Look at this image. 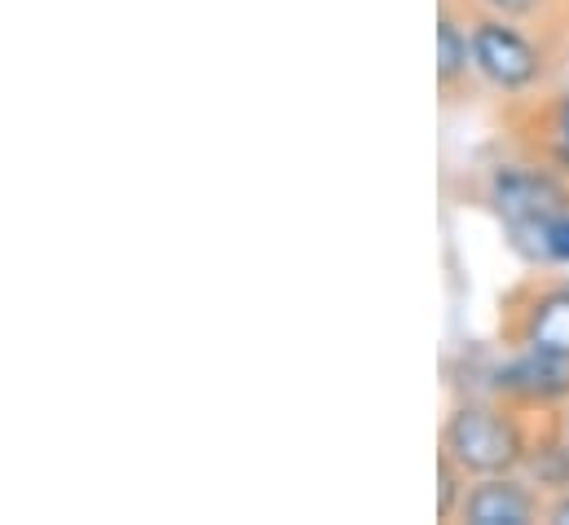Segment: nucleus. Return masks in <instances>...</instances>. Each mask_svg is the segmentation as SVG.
<instances>
[{
    "mask_svg": "<svg viewBox=\"0 0 569 525\" xmlns=\"http://www.w3.org/2000/svg\"><path fill=\"white\" fill-rule=\"evenodd\" d=\"M441 450L468 477H495V473H517L530 459V437L508 406L463 402L450 410L441 428Z\"/></svg>",
    "mask_w": 569,
    "mask_h": 525,
    "instance_id": "f257e3e1",
    "label": "nucleus"
},
{
    "mask_svg": "<svg viewBox=\"0 0 569 525\" xmlns=\"http://www.w3.org/2000/svg\"><path fill=\"white\" fill-rule=\"evenodd\" d=\"M490 204L508 226L512 244L526 257H535L543 230L561 212H569V190L548 164H508V168H495L490 177Z\"/></svg>",
    "mask_w": 569,
    "mask_h": 525,
    "instance_id": "f03ea898",
    "label": "nucleus"
},
{
    "mask_svg": "<svg viewBox=\"0 0 569 525\" xmlns=\"http://www.w3.org/2000/svg\"><path fill=\"white\" fill-rule=\"evenodd\" d=\"M499 331L517 349L569 358V283L530 278L512 287L499 305Z\"/></svg>",
    "mask_w": 569,
    "mask_h": 525,
    "instance_id": "7ed1b4c3",
    "label": "nucleus"
},
{
    "mask_svg": "<svg viewBox=\"0 0 569 525\" xmlns=\"http://www.w3.org/2000/svg\"><path fill=\"white\" fill-rule=\"evenodd\" d=\"M468 36H472V67L490 80V85H499L503 93H521V89H530V85H539V76H543V53H539V44L517 27V18H503V13H481L472 27H468Z\"/></svg>",
    "mask_w": 569,
    "mask_h": 525,
    "instance_id": "20e7f679",
    "label": "nucleus"
},
{
    "mask_svg": "<svg viewBox=\"0 0 569 525\" xmlns=\"http://www.w3.org/2000/svg\"><path fill=\"white\" fill-rule=\"evenodd\" d=\"M490 394L521 410H548L569 397V358L521 349L517 358L490 372Z\"/></svg>",
    "mask_w": 569,
    "mask_h": 525,
    "instance_id": "39448f33",
    "label": "nucleus"
},
{
    "mask_svg": "<svg viewBox=\"0 0 569 525\" xmlns=\"http://www.w3.org/2000/svg\"><path fill=\"white\" fill-rule=\"evenodd\" d=\"M455 517L468 525H530L543 517V499L521 477L495 473V477H477L472 486H463Z\"/></svg>",
    "mask_w": 569,
    "mask_h": 525,
    "instance_id": "423d86ee",
    "label": "nucleus"
},
{
    "mask_svg": "<svg viewBox=\"0 0 569 525\" xmlns=\"http://www.w3.org/2000/svg\"><path fill=\"white\" fill-rule=\"evenodd\" d=\"M468 67H472V36L455 22L450 9H441V18H437V80H441V89H450L459 76H468Z\"/></svg>",
    "mask_w": 569,
    "mask_h": 525,
    "instance_id": "0eeeda50",
    "label": "nucleus"
},
{
    "mask_svg": "<svg viewBox=\"0 0 569 525\" xmlns=\"http://www.w3.org/2000/svg\"><path fill=\"white\" fill-rule=\"evenodd\" d=\"M539 125V137H530V141H521L530 155H539L543 164H552V168H569V93L548 111V116H539L535 120Z\"/></svg>",
    "mask_w": 569,
    "mask_h": 525,
    "instance_id": "6e6552de",
    "label": "nucleus"
},
{
    "mask_svg": "<svg viewBox=\"0 0 569 525\" xmlns=\"http://www.w3.org/2000/svg\"><path fill=\"white\" fill-rule=\"evenodd\" d=\"M535 257H539V261L569 265V212H561V217H557V221L543 230V239H539Z\"/></svg>",
    "mask_w": 569,
    "mask_h": 525,
    "instance_id": "1a4fd4ad",
    "label": "nucleus"
},
{
    "mask_svg": "<svg viewBox=\"0 0 569 525\" xmlns=\"http://www.w3.org/2000/svg\"><path fill=\"white\" fill-rule=\"evenodd\" d=\"M481 9H490V13H503V18H535V13H543L548 9V0H477Z\"/></svg>",
    "mask_w": 569,
    "mask_h": 525,
    "instance_id": "9d476101",
    "label": "nucleus"
},
{
    "mask_svg": "<svg viewBox=\"0 0 569 525\" xmlns=\"http://www.w3.org/2000/svg\"><path fill=\"white\" fill-rule=\"evenodd\" d=\"M543 517H548L552 525H569V491H561V495L543 508Z\"/></svg>",
    "mask_w": 569,
    "mask_h": 525,
    "instance_id": "9b49d317",
    "label": "nucleus"
}]
</instances>
